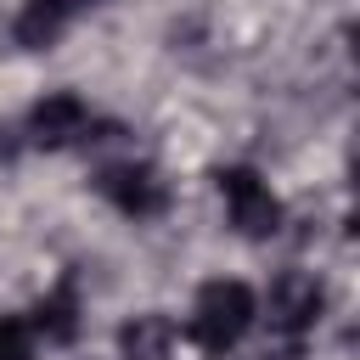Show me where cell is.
Returning <instances> with one entry per match:
<instances>
[{"label":"cell","mask_w":360,"mask_h":360,"mask_svg":"<svg viewBox=\"0 0 360 360\" xmlns=\"http://www.w3.org/2000/svg\"><path fill=\"white\" fill-rule=\"evenodd\" d=\"M79 6H96V0H28V6L17 11V22H11L17 45H28V51L56 45V39L68 34V22H73V11H79Z\"/></svg>","instance_id":"obj_6"},{"label":"cell","mask_w":360,"mask_h":360,"mask_svg":"<svg viewBox=\"0 0 360 360\" xmlns=\"http://www.w3.org/2000/svg\"><path fill=\"white\" fill-rule=\"evenodd\" d=\"M28 326H39L51 343H73V332H79V292H73V281L51 287V292L34 304V321H28Z\"/></svg>","instance_id":"obj_8"},{"label":"cell","mask_w":360,"mask_h":360,"mask_svg":"<svg viewBox=\"0 0 360 360\" xmlns=\"http://www.w3.org/2000/svg\"><path fill=\"white\" fill-rule=\"evenodd\" d=\"M214 180H219V197H225L231 225H236L242 236L264 242V236H276V231H281V202H276V191H270L253 169H219Z\"/></svg>","instance_id":"obj_2"},{"label":"cell","mask_w":360,"mask_h":360,"mask_svg":"<svg viewBox=\"0 0 360 360\" xmlns=\"http://www.w3.org/2000/svg\"><path fill=\"white\" fill-rule=\"evenodd\" d=\"M96 191H101L118 214H129V219H146V214H158V208L169 202V186H163V174H158L152 163H107V169L96 174Z\"/></svg>","instance_id":"obj_3"},{"label":"cell","mask_w":360,"mask_h":360,"mask_svg":"<svg viewBox=\"0 0 360 360\" xmlns=\"http://www.w3.org/2000/svg\"><path fill=\"white\" fill-rule=\"evenodd\" d=\"M253 315H259L253 287H242V281H208L197 292V309H191V338L208 354H225L231 343H242V332L253 326Z\"/></svg>","instance_id":"obj_1"},{"label":"cell","mask_w":360,"mask_h":360,"mask_svg":"<svg viewBox=\"0 0 360 360\" xmlns=\"http://www.w3.org/2000/svg\"><path fill=\"white\" fill-rule=\"evenodd\" d=\"M0 360H34V326L22 315L0 321Z\"/></svg>","instance_id":"obj_9"},{"label":"cell","mask_w":360,"mask_h":360,"mask_svg":"<svg viewBox=\"0 0 360 360\" xmlns=\"http://www.w3.org/2000/svg\"><path fill=\"white\" fill-rule=\"evenodd\" d=\"M169 343H174V321L158 315V309H146V315H135V321L118 326V354L124 360H163Z\"/></svg>","instance_id":"obj_7"},{"label":"cell","mask_w":360,"mask_h":360,"mask_svg":"<svg viewBox=\"0 0 360 360\" xmlns=\"http://www.w3.org/2000/svg\"><path fill=\"white\" fill-rule=\"evenodd\" d=\"M321 309H326V287L309 270H281L276 276V287H270V326L276 332L298 338L321 321Z\"/></svg>","instance_id":"obj_4"},{"label":"cell","mask_w":360,"mask_h":360,"mask_svg":"<svg viewBox=\"0 0 360 360\" xmlns=\"http://www.w3.org/2000/svg\"><path fill=\"white\" fill-rule=\"evenodd\" d=\"M84 129H90V107H84L73 90H56V96H45V101L28 112V141H34V146H45V152L73 146Z\"/></svg>","instance_id":"obj_5"}]
</instances>
